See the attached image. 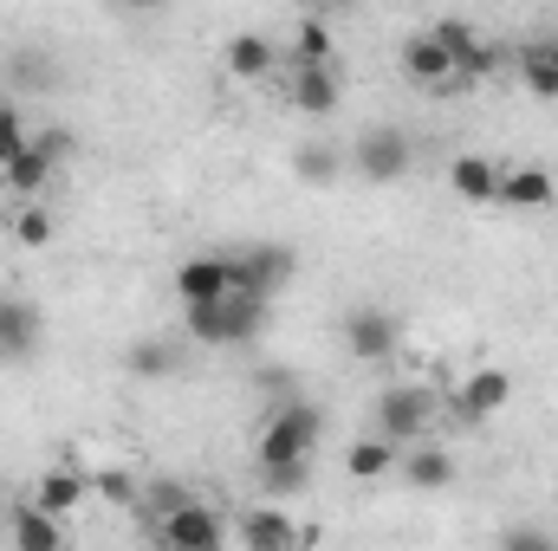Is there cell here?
<instances>
[{"mask_svg": "<svg viewBox=\"0 0 558 551\" xmlns=\"http://www.w3.org/2000/svg\"><path fill=\"white\" fill-rule=\"evenodd\" d=\"M182 325H189V338L208 344V351H241V344H254V338L267 331V298L228 292L221 305H195V311H182Z\"/></svg>", "mask_w": 558, "mask_h": 551, "instance_id": "obj_1", "label": "cell"}, {"mask_svg": "<svg viewBox=\"0 0 558 551\" xmlns=\"http://www.w3.org/2000/svg\"><path fill=\"white\" fill-rule=\"evenodd\" d=\"M318 428H325V421H318L312 403H299V396L274 403L267 428H260V467H305L312 448H318Z\"/></svg>", "mask_w": 558, "mask_h": 551, "instance_id": "obj_2", "label": "cell"}, {"mask_svg": "<svg viewBox=\"0 0 558 551\" xmlns=\"http://www.w3.org/2000/svg\"><path fill=\"white\" fill-rule=\"evenodd\" d=\"M428 421H435V390H422V383H390V390L371 403V434L390 441V448L422 441Z\"/></svg>", "mask_w": 558, "mask_h": 551, "instance_id": "obj_3", "label": "cell"}, {"mask_svg": "<svg viewBox=\"0 0 558 551\" xmlns=\"http://www.w3.org/2000/svg\"><path fill=\"white\" fill-rule=\"evenodd\" d=\"M156 551H228V519L215 506L189 500L169 519H156Z\"/></svg>", "mask_w": 558, "mask_h": 551, "instance_id": "obj_4", "label": "cell"}, {"mask_svg": "<svg viewBox=\"0 0 558 551\" xmlns=\"http://www.w3.org/2000/svg\"><path fill=\"white\" fill-rule=\"evenodd\" d=\"M344 156H351V169H357L364 182H397V175H410V137L390 131V124H371Z\"/></svg>", "mask_w": 558, "mask_h": 551, "instance_id": "obj_5", "label": "cell"}, {"mask_svg": "<svg viewBox=\"0 0 558 551\" xmlns=\"http://www.w3.org/2000/svg\"><path fill=\"white\" fill-rule=\"evenodd\" d=\"M228 292H234V260H228V254H195V260L175 267V298H182V311L221 305Z\"/></svg>", "mask_w": 558, "mask_h": 551, "instance_id": "obj_6", "label": "cell"}, {"mask_svg": "<svg viewBox=\"0 0 558 551\" xmlns=\"http://www.w3.org/2000/svg\"><path fill=\"white\" fill-rule=\"evenodd\" d=\"M344 344L357 364H390L397 357V318L384 305H351L344 311Z\"/></svg>", "mask_w": 558, "mask_h": 551, "instance_id": "obj_7", "label": "cell"}, {"mask_svg": "<svg viewBox=\"0 0 558 551\" xmlns=\"http://www.w3.org/2000/svg\"><path fill=\"white\" fill-rule=\"evenodd\" d=\"M46 344V311L33 298H0V364H33Z\"/></svg>", "mask_w": 558, "mask_h": 551, "instance_id": "obj_8", "label": "cell"}, {"mask_svg": "<svg viewBox=\"0 0 558 551\" xmlns=\"http://www.w3.org/2000/svg\"><path fill=\"white\" fill-rule=\"evenodd\" d=\"M513 403V377L500 370V364H481L461 390H454V421H468V428H481V421H494V415Z\"/></svg>", "mask_w": 558, "mask_h": 551, "instance_id": "obj_9", "label": "cell"}, {"mask_svg": "<svg viewBox=\"0 0 558 551\" xmlns=\"http://www.w3.org/2000/svg\"><path fill=\"white\" fill-rule=\"evenodd\" d=\"M228 260H234V292H247V298H274L292 279V254L286 247H247V254H228Z\"/></svg>", "mask_w": 558, "mask_h": 551, "instance_id": "obj_10", "label": "cell"}, {"mask_svg": "<svg viewBox=\"0 0 558 551\" xmlns=\"http://www.w3.org/2000/svg\"><path fill=\"white\" fill-rule=\"evenodd\" d=\"M500 208H513V215H546V208H558L553 169H539V162H513V169L500 175Z\"/></svg>", "mask_w": 558, "mask_h": 551, "instance_id": "obj_11", "label": "cell"}, {"mask_svg": "<svg viewBox=\"0 0 558 551\" xmlns=\"http://www.w3.org/2000/svg\"><path fill=\"white\" fill-rule=\"evenodd\" d=\"M500 162L494 156H481V149H468V156H454L448 162V188L468 201V208H500Z\"/></svg>", "mask_w": 558, "mask_h": 551, "instance_id": "obj_12", "label": "cell"}, {"mask_svg": "<svg viewBox=\"0 0 558 551\" xmlns=\"http://www.w3.org/2000/svg\"><path fill=\"white\" fill-rule=\"evenodd\" d=\"M234 532H241V546L247 551H299V526H292V513L274 506V500L247 506V513L234 519Z\"/></svg>", "mask_w": 558, "mask_h": 551, "instance_id": "obj_13", "label": "cell"}, {"mask_svg": "<svg viewBox=\"0 0 558 551\" xmlns=\"http://www.w3.org/2000/svg\"><path fill=\"white\" fill-rule=\"evenodd\" d=\"M221 65H228V78H247V85H260V78H274L279 72V46L267 33H228V46H221Z\"/></svg>", "mask_w": 558, "mask_h": 551, "instance_id": "obj_14", "label": "cell"}, {"mask_svg": "<svg viewBox=\"0 0 558 551\" xmlns=\"http://www.w3.org/2000/svg\"><path fill=\"white\" fill-rule=\"evenodd\" d=\"M338 98H344L338 65H292V111H305V118H331Z\"/></svg>", "mask_w": 558, "mask_h": 551, "instance_id": "obj_15", "label": "cell"}, {"mask_svg": "<svg viewBox=\"0 0 558 551\" xmlns=\"http://www.w3.org/2000/svg\"><path fill=\"white\" fill-rule=\"evenodd\" d=\"M85 493H92V474L85 467H46L39 487H33V506L52 513V519H72L85 506Z\"/></svg>", "mask_w": 558, "mask_h": 551, "instance_id": "obj_16", "label": "cell"}, {"mask_svg": "<svg viewBox=\"0 0 558 551\" xmlns=\"http://www.w3.org/2000/svg\"><path fill=\"white\" fill-rule=\"evenodd\" d=\"M403 72L416 78L422 91H441V85H454L461 72H454V59H448V46L435 39V33H410L403 39Z\"/></svg>", "mask_w": 558, "mask_h": 551, "instance_id": "obj_17", "label": "cell"}, {"mask_svg": "<svg viewBox=\"0 0 558 551\" xmlns=\"http://www.w3.org/2000/svg\"><path fill=\"white\" fill-rule=\"evenodd\" d=\"M7 546L13 551H65V519L39 513V506L26 500V506L7 513Z\"/></svg>", "mask_w": 558, "mask_h": 551, "instance_id": "obj_18", "label": "cell"}, {"mask_svg": "<svg viewBox=\"0 0 558 551\" xmlns=\"http://www.w3.org/2000/svg\"><path fill=\"white\" fill-rule=\"evenodd\" d=\"M397 467H403V448H390V441H377V434H364V441L344 448V474H351V480H384V474H397Z\"/></svg>", "mask_w": 558, "mask_h": 551, "instance_id": "obj_19", "label": "cell"}, {"mask_svg": "<svg viewBox=\"0 0 558 551\" xmlns=\"http://www.w3.org/2000/svg\"><path fill=\"white\" fill-rule=\"evenodd\" d=\"M397 474H403V480H410V487H422V493H441V487H448V480H454V461H448V448H410V454H403V467H397Z\"/></svg>", "mask_w": 558, "mask_h": 551, "instance_id": "obj_20", "label": "cell"}, {"mask_svg": "<svg viewBox=\"0 0 558 551\" xmlns=\"http://www.w3.org/2000/svg\"><path fill=\"white\" fill-rule=\"evenodd\" d=\"M52 169H59V162H52V156H46L39 143H26V149H20V156H13V162L0 169V175H7V188H13V195L26 201V195H39V188L52 182Z\"/></svg>", "mask_w": 558, "mask_h": 551, "instance_id": "obj_21", "label": "cell"}, {"mask_svg": "<svg viewBox=\"0 0 558 551\" xmlns=\"http://www.w3.org/2000/svg\"><path fill=\"white\" fill-rule=\"evenodd\" d=\"M7 85H13V91H52L59 72H52V59H46L39 46H20V52L7 59Z\"/></svg>", "mask_w": 558, "mask_h": 551, "instance_id": "obj_22", "label": "cell"}, {"mask_svg": "<svg viewBox=\"0 0 558 551\" xmlns=\"http://www.w3.org/2000/svg\"><path fill=\"white\" fill-rule=\"evenodd\" d=\"M520 78H526V91H533V98L558 105V59H553V46H526V52H520Z\"/></svg>", "mask_w": 558, "mask_h": 551, "instance_id": "obj_23", "label": "cell"}, {"mask_svg": "<svg viewBox=\"0 0 558 551\" xmlns=\"http://www.w3.org/2000/svg\"><path fill=\"white\" fill-rule=\"evenodd\" d=\"M175 364H182V357H175V344H169V338H143V344L124 351V370H131V377H169Z\"/></svg>", "mask_w": 558, "mask_h": 551, "instance_id": "obj_24", "label": "cell"}, {"mask_svg": "<svg viewBox=\"0 0 558 551\" xmlns=\"http://www.w3.org/2000/svg\"><path fill=\"white\" fill-rule=\"evenodd\" d=\"M292 65H338L331 59V26L312 13V20H299V33H292Z\"/></svg>", "mask_w": 558, "mask_h": 551, "instance_id": "obj_25", "label": "cell"}, {"mask_svg": "<svg viewBox=\"0 0 558 551\" xmlns=\"http://www.w3.org/2000/svg\"><path fill=\"white\" fill-rule=\"evenodd\" d=\"M305 182H338L344 175V149H331V143H299V162H292Z\"/></svg>", "mask_w": 558, "mask_h": 551, "instance_id": "obj_26", "label": "cell"}, {"mask_svg": "<svg viewBox=\"0 0 558 551\" xmlns=\"http://www.w3.org/2000/svg\"><path fill=\"white\" fill-rule=\"evenodd\" d=\"M26 143H33V137H26V124H20V98H13V91H0V169H7Z\"/></svg>", "mask_w": 558, "mask_h": 551, "instance_id": "obj_27", "label": "cell"}, {"mask_svg": "<svg viewBox=\"0 0 558 551\" xmlns=\"http://www.w3.org/2000/svg\"><path fill=\"white\" fill-rule=\"evenodd\" d=\"M7 228H13L20 247H46V241H52V215H46V208H13Z\"/></svg>", "mask_w": 558, "mask_h": 551, "instance_id": "obj_28", "label": "cell"}, {"mask_svg": "<svg viewBox=\"0 0 558 551\" xmlns=\"http://www.w3.org/2000/svg\"><path fill=\"white\" fill-rule=\"evenodd\" d=\"M92 487H98V500H111V506H137V500H143L137 480H131L124 467H98V474H92Z\"/></svg>", "mask_w": 558, "mask_h": 551, "instance_id": "obj_29", "label": "cell"}, {"mask_svg": "<svg viewBox=\"0 0 558 551\" xmlns=\"http://www.w3.org/2000/svg\"><path fill=\"white\" fill-rule=\"evenodd\" d=\"M305 480H312V474H305V467H260V487H267V500H292V493H305Z\"/></svg>", "mask_w": 558, "mask_h": 551, "instance_id": "obj_30", "label": "cell"}, {"mask_svg": "<svg viewBox=\"0 0 558 551\" xmlns=\"http://www.w3.org/2000/svg\"><path fill=\"white\" fill-rule=\"evenodd\" d=\"M500 551H558V539L546 526H507L500 532Z\"/></svg>", "mask_w": 558, "mask_h": 551, "instance_id": "obj_31", "label": "cell"}, {"mask_svg": "<svg viewBox=\"0 0 558 551\" xmlns=\"http://www.w3.org/2000/svg\"><path fill=\"white\" fill-rule=\"evenodd\" d=\"M189 500H195V493H182L175 480H156V487H149V519H169V513L189 506Z\"/></svg>", "mask_w": 558, "mask_h": 551, "instance_id": "obj_32", "label": "cell"}, {"mask_svg": "<svg viewBox=\"0 0 558 551\" xmlns=\"http://www.w3.org/2000/svg\"><path fill=\"white\" fill-rule=\"evenodd\" d=\"M546 46H553V59H558V33H553V39H546Z\"/></svg>", "mask_w": 558, "mask_h": 551, "instance_id": "obj_33", "label": "cell"}]
</instances>
